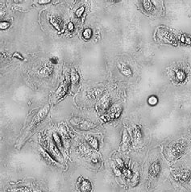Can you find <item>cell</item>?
Listing matches in <instances>:
<instances>
[{"label": "cell", "mask_w": 191, "mask_h": 192, "mask_svg": "<svg viewBox=\"0 0 191 192\" xmlns=\"http://www.w3.org/2000/svg\"><path fill=\"white\" fill-rule=\"evenodd\" d=\"M175 77L176 80L179 82H183L184 81L186 80V73L184 72L183 70H178L175 71Z\"/></svg>", "instance_id": "2e32d148"}, {"label": "cell", "mask_w": 191, "mask_h": 192, "mask_svg": "<svg viewBox=\"0 0 191 192\" xmlns=\"http://www.w3.org/2000/svg\"><path fill=\"white\" fill-rule=\"evenodd\" d=\"M150 176L152 178H157L160 173V164L159 161H154L152 162L149 166L148 170Z\"/></svg>", "instance_id": "ba28073f"}, {"label": "cell", "mask_w": 191, "mask_h": 192, "mask_svg": "<svg viewBox=\"0 0 191 192\" xmlns=\"http://www.w3.org/2000/svg\"><path fill=\"white\" fill-rule=\"evenodd\" d=\"M82 35L83 37L85 38V39H90V38H91V37H92L93 32H92V30H91V28H86L84 30Z\"/></svg>", "instance_id": "d4e9b609"}, {"label": "cell", "mask_w": 191, "mask_h": 192, "mask_svg": "<svg viewBox=\"0 0 191 192\" xmlns=\"http://www.w3.org/2000/svg\"><path fill=\"white\" fill-rule=\"evenodd\" d=\"M84 11H85V8H84V7H81V8H79L78 10H76V12H75V14H76V16L79 18V17H81V16H82V15Z\"/></svg>", "instance_id": "f1b7e54d"}, {"label": "cell", "mask_w": 191, "mask_h": 192, "mask_svg": "<svg viewBox=\"0 0 191 192\" xmlns=\"http://www.w3.org/2000/svg\"><path fill=\"white\" fill-rule=\"evenodd\" d=\"M116 165H117V167H119L120 170L123 169L124 166H125L124 161H123L121 158H116Z\"/></svg>", "instance_id": "83f0119b"}, {"label": "cell", "mask_w": 191, "mask_h": 192, "mask_svg": "<svg viewBox=\"0 0 191 192\" xmlns=\"http://www.w3.org/2000/svg\"><path fill=\"white\" fill-rule=\"evenodd\" d=\"M98 159H97V158H93V160H92V161H93V162L94 163H96V162H98Z\"/></svg>", "instance_id": "d590c367"}, {"label": "cell", "mask_w": 191, "mask_h": 192, "mask_svg": "<svg viewBox=\"0 0 191 192\" xmlns=\"http://www.w3.org/2000/svg\"><path fill=\"white\" fill-rule=\"evenodd\" d=\"M53 140L54 141L56 142V145L59 146H62V143H61V138L60 136L57 133H53Z\"/></svg>", "instance_id": "484cf974"}, {"label": "cell", "mask_w": 191, "mask_h": 192, "mask_svg": "<svg viewBox=\"0 0 191 192\" xmlns=\"http://www.w3.org/2000/svg\"><path fill=\"white\" fill-rule=\"evenodd\" d=\"M10 23H8V22H1L0 23V28L2 29V30H5V29L8 28L9 27H10Z\"/></svg>", "instance_id": "f546056e"}, {"label": "cell", "mask_w": 191, "mask_h": 192, "mask_svg": "<svg viewBox=\"0 0 191 192\" xmlns=\"http://www.w3.org/2000/svg\"><path fill=\"white\" fill-rule=\"evenodd\" d=\"M53 68L51 65H45L44 67H43L40 70V74L43 75L44 77H49L52 74Z\"/></svg>", "instance_id": "ac0fdd59"}, {"label": "cell", "mask_w": 191, "mask_h": 192, "mask_svg": "<svg viewBox=\"0 0 191 192\" xmlns=\"http://www.w3.org/2000/svg\"><path fill=\"white\" fill-rule=\"evenodd\" d=\"M173 177H174L175 180L179 181V182H187L190 178L191 172L189 170H181L175 173Z\"/></svg>", "instance_id": "8992f818"}, {"label": "cell", "mask_w": 191, "mask_h": 192, "mask_svg": "<svg viewBox=\"0 0 191 192\" xmlns=\"http://www.w3.org/2000/svg\"><path fill=\"white\" fill-rule=\"evenodd\" d=\"M111 104H112V102H111V99L110 98V96H105V97H103L100 100L101 110L107 111V110H109L111 107Z\"/></svg>", "instance_id": "8fae6325"}, {"label": "cell", "mask_w": 191, "mask_h": 192, "mask_svg": "<svg viewBox=\"0 0 191 192\" xmlns=\"http://www.w3.org/2000/svg\"><path fill=\"white\" fill-rule=\"evenodd\" d=\"M77 187L80 192H91L92 184L89 179L79 178L77 182Z\"/></svg>", "instance_id": "277c9868"}, {"label": "cell", "mask_w": 191, "mask_h": 192, "mask_svg": "<svg viewBox=\"0 0 191 192\" xmlns=\"http://www.w3.org/2000/svg\"><path fill=\"white\" fill-rule=\"evenodd\" d=\"M118 68H119V71L121 72L124 76L126 77H130L132 75V69L126 64L124 63H119L118 64Z\"/></svg>", "instance_id": "4fadbf2b"}, {"label": "cell", "mask_w": 191, "mask_h": 192, "mask_svg": "<svg viewBox=\"0 0 191 192\" xmlns=\"http://www.w3.org/2000/svg\"><path fill=\"white\" fill-rule=\"evenodd\" d=\"M171 153L172 155L178 158V157H180L181 155H182L185 151V146L181 142L175 143L172 147H171Z\"/></svg>", "instance_id": "52a82bcc"}, {"label": "cell", "mask_w": 191, "mask_h": 192, "mask_svg": "<svg viewBox=\"0 0 191 192\" xmlns=\"http://www.w3.org/2000/svg\"><path fill=\"white\" fill-rule=\"evenodd\" d=\"M68 28H69V30H70V31H73V24L72 23H69V25H68Z\"/></svg>", "instance_id": "e575fe53"}, {"label": "cell", "mask_w": 191, "mask_h": 192, "mask_svg": "<svg viewBox=\"0 0 191 192\" xmlns=\"http://www.w3.org/2000/svg\"><path fill=\"white\" fill-rule=\"evenodd\" d=\"M49 21L52 24V26L54 27L57 30L61 31L62 28H63V21H62V20L60 17L56 16H50Z\"/></svg>", "instance_id": "30bf717a"}, {"label": "cell", "mask_w": 191, "mask_h": 192, "mask_svg": "<svg viewBox=\"0 0 191 192\" xmlns=\"http://www.w3.org/2000/svg\"><path fill=\"white\" fill-rule=\"evenodd\" d=\"M81 151H82V152L83 153H87L88 152H90V150H89V148H87V147H86V146H81Z\"/></svg>", "instance_id": "1f68e13d"}, {"label": "cell", "mask_w": 191, "mask_h": 192, "mask_svg": "<svg viewBox=\"0 0 191 192\" xmlns=\"http://www.w3.org/2000/svg\"><path fill=\"white\" fill-rule=\"evenodd\" d=\"M121 170H122V174H124L127 178H130V179L132 178V175H133V173H132V171L129 169V168H127V166H124Z\"/></svg>", "instance_id": "7402d4cb"}, {"label": "cell", "mask_w": 191, "mask_h": 192, "mask_svg": "<svg viewBox=\"0 0 191 192\" xmlns=\"http://www.w3.org/2000/svg\"><path fill=\"white\" fill-rule=\"evenodd\" d=\"M100 94H102V91L99 89H93L88 92V97L90 99H95Z\"/></svg>", "instance_id": "ffe728a7"}, {"label": "cell", "mask_w": 191, "mask_h": 192, "mask_svg": "<svg viewBox=\"0 0 191 192\" xmlns=\"http://www.w3.org/2000/svg\"><path fill=\"white\" fill-rule=\"evenodd\" d=\"M122 111H123L122 106H119V105L111 106L108 112L101 116V119L103 122H109V121H111L115 119H118L121 115Z\"/></svg>", "instance_id": "3957f363"}, {"label": "cell", "mask_w": 191, "mask_h": 192, "mask_svg": "<svg viewBox=\"0 0 191 192\" xmlns=\"http://www.w3.org/2000/svg\"><path fill=\"white\" fill-rule=\"evenodd\" d=\"M180 40H181V43L183 44H188V45H190L191 44V36H189V35H186L184 34L180 38Z\"/></svg>", "instance_id": "603a6c76"}, {"label": "cell", "mask_w": 191, "mask_h": 192, "mask_svg": "<svg viewBox=\"0 0 191 192\" xmlns=\"http://www.w3.org/2000/svg\"><path fill=\"white\" fill-rule=\"evenodd\" d=\"M14 192H31V190L27 187H22L14 190Z\"/></svg>", "instance_id": "4316f807"}, {"label": "cell", "mask_w": 191, "mask_h": 192, "mask_svg": "<svg viewBox=\"0 0 191 192\" xmlns=\"http://www.w3.org/2000/svg\"><path fill=\"white\" fill-rule=\"evenodd\" d=\"M50 62L52 63H53V64H57V60L56 57H52L51 59H50Z\"/></svg>", "instance_id": "836d02e7"}, {"label": "cell", "mask_w": 191, "mask_h": 192, "mask_svg": "<svg viewBox=\"0 0 191 192\" xmlns=\"http://www.w3.org/2000/svg\"><path fill=\"white\" fill-rule=\"evenodd\" d=\"M86 140H87L88 144L94 149H98L99 147V143L98 140L95 137H94L92 136H86Z\"/></svg>", "instance_id": "9a60e30c"}, {"label": "cell", "mask_w": 191, "mask_h": 192, "mask_svg": "<svg viewBox=\"0 0 191 192\" xmlns=\"http://www.w3.org/2000/svg\"><path fill=\"white\" fill-rule=\"evenodd\" d=\"M69 86H70V84L66 81H65L64 82L62 83L61 86H60L59 89L56 92V96H57V99H61L66 94L68 90H69Z\"/></svg>", "instance_id": "9c48e42d"}, {"label": "cell", "mask_w": 191, "mask_h": 192, "mask_svg": "<svg viewBox=\"0 0 191 192\" xmlns=\"http://www.w3.org/2000/svg\"><path fill=\"white\" fill-rule=\"evenodd\" d=\"M122 145H123V150H125L128 148L131 145H132V140L130 137L129 134L127 133L126 129L124 130L123 133V141H122Z\"/></svg>", "instance_id": "7c38bea8"}, {"label": "cell", "mask_w": 191, "mask_h": 192, "mask_svg": "<svg viewBox=\"0 0 191 192\" xmlns=\"http://www.w3.org/2000/svg\"><path fill=\"white\" fill-rule=\"evenodd\" d=\"M143 7L145 8V10L148 12H152L154 9H155V7L153 5V3L149 1V0H145L143 1Z\"/></svg>", "instance_id": "d6986e66"}, {"label": "cell", "mask_w": 191, "mask_h": 192, "mask_svg": "<svg viewBox=\"0 0 191 192\" xmlns=\"http://www.w3.org/2000/svg\"><path fill=\"white\" fill-rule=\"evenodd\" d=\"M139 174L138 172H136L133 175H132V178H131V183H132V187H136L137 185L139 184Z\"/></svg>", "instance_id": "44dd1931"}, {"label": "cell", "mask_w": 191, "mask_h": 192, "mask_svg": "<svg viewBox=\"0 0 191 192\" xmlns=\"http://www.w3.org/2000/svg\"><path fill=\"white\" fill-rule=\"evenodd\" d=\"M49 112V106L47 105V106H44V108H42V109L37 113V115L34 117V119H32V121L31 122V124L29 125L28 129L25 131V133H24V134L23 135V137L21 139V141H22V142L24 141V140H26L27 138H28V136L35 130V128H36L45 118H46L47 115H48Z\"/></svg>", "instance_id": "6da1fadb"}, {"label": "cell", "mask_w": 191, "mask_h": 192, "mask_svg": "<svg viewBox=\"0 0 191 192\" xmlns=\"http://www.w3.org/2000/svg\"><path fill=\"white\" fill-rule=\"evenodd\" d=\"M70 123L71 124L75 127L76 128L80 130H83V131H88V130L93 129L95 128L98 125L94 124L90 120L85 119H81V118H73L70 119Z\"/></svg>", "instance_id": "7a4b0ae2"}, {"label": "cell", "mask_w": 191, "mask_h": 192, "mask_svg": "<svg viewBox=\"0 0 191 192\" xmlns=\"http://www.w3.org/2000/svg\"><path fill=\"white\" fill-rule=\"evenodd\" d=\"M114 173H115V174L116 176H120L122 174V170L119 169V167L115 166V169H114Z\"/></svg>", "instance_id": "4dcf8cb0"}, {"label": "cell", "mask_w": 191, "mask_h": 192, "mask_svg": "<svg viewBox=\"0 0 191 192\" xmlns=\"http://www.w3.org/2000/svg\"><path fill=\"white\" fill-rule=\"evenodd\" d=\"M132 134L134 138L135 142H139L142 138V131L139 125H135L133 129H132Z\"/></svg>", "instance_id": "5bb4252c"}, {"label": "cell", "mask_w": 191, "mask_h": 192, "mask_svg": "<svg viewBox=\"0 0 191 192\" xmlns=\"http://www.w3.org/2000/svg\"><path fill=\"white\" fill-rule=\"evenodd\" d=\"M49 153L55 161L57 160L58 161H63L64 160V158H63L61 153L60 152L57 145H55L52 142H50L49 144Z\"/></svg>", "instance_id": "5b68a950"}, {"label": "cell", "mask_w": 191, "mask_h": 192, "mask_svg": "<svg viewBox=\"0 0 191 192\" xmlns=\"http://www.w3.org/2000/svg\"><path fill=\"white\" fill-rule=\"evenodd\" d=\"M51 2L50 0H40V1H38V3H40V4H46V3H49Z\"/></svg>", "instance_id": "d6a6232c"}, {"label": "cell", "mask_w": 191, "mask_h": 192, "mask_svg": "<svg viewBox=\"0 0 191 192\" xmlns=\"http://www.w3.org/2000/svg\"><path fill=\"white\" fill-rule=\"evenodd\" d=\"M148 104L151 105V106H155L158 104V99L157 97L155 95H151L148 99Z\"/></svg>", "instance_id": "cb8c5ba5"}, {"label": "cell", "mask_w": 191, "mask_h": 192, "mask_svg": "<svg viewBox=\"0 0 191 192\" xmlns=\"http://www.w3.org/2000/svg\"><path fill=\"white\" fill-rule=\"evenodd\" d=\"M80 80V76L77 72V70H75L74 69H73L71 70V74H70V81L73 84H78Z\"/></svg>", "instance_id": "e0dca14e"}]
</instances>
